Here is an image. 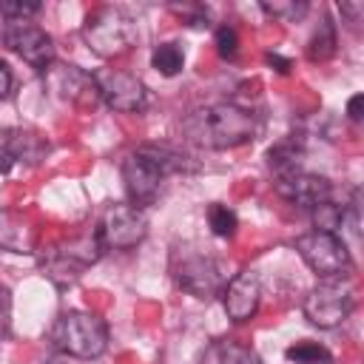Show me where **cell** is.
I'll return each mask as SVG.
<instances>
[{
  "label": "cell",
  "mask_w": 364,
  "mask_h": 364,
  "mask_svg": "<svg viewBox=\"0 0 364 364\" xmlns=\"http://www.w3.org/2000/svg\"><path fill=\"white\" fill-rule=\"evenodd\" d=\"M182 136L205 151H228L250 142L259 131L253 111L233 102H210L188 111L179 122Z\"/></svg>",
  "instance_id": "cell-1"
},
{
  "label": "cell",
  "mask_w": 364,
  "mask_h": 364,
  "mask_svg": "<svg viewBox=\"0 0 364 364\" xmlns=\"http://www.w3.org/2000/svg\"><path fill=\"white\" fill-rule=\"evenodd\" d=\"M51 341L60 353L91 361V358H100L108 347V324L94 313L71 310L54 321Z\"/></svg>",
  "instance_id": "cell-2"
},
{
  "label": "cell",
  "mask_w": 364,
  "mask_h": 364,
  "mask_svg": "<svg viewBox=\"0 0 364 364\" xmlns=\"http://www.w3.org/2000/svg\"><path fill=\"white\" fill-rule=\"evenodd\" d=\"M82 40L97 57H119L136 43V26L125 11L102 6L85 17Z\"/></svg>",
  "instance_id": "cell-3"
},
{
  "label": "cell",
  "mask_w": 364,
  "mask_h": 364,
  "mask_svg": "<svg viewBox=\"0 0 364 364\" xmlns=\"http://www.w3.org/2000/svg\"><path fill=\"white\" fill-rule=\"evenodd\" d=\"M296 250L304 259V264L324 282H341L353 273V256L338 233L310 230L296 239Z\"/></svg>",
  "instance_id": "cell-4"
},
{
  "label": "cell",
  "mask_w": 364,
  "mask_h": 364,
  "mask_svg": "<svg viewBox=\"0 0 364 364\" xmlns=\"http://www.w3.org/2000/svg\"><path fill=\"white\" fill-rule=\"evenodd\" d=\"M102 250H105V247H102L97 230H91V233H82V236H74V239L57 245V247L48 253V259H43V270H46V276H51L54 282L68 284V282H74L88 264H94V262L102 256Z\"/></svg>",
  "instance_id": "cell-5"
},
{
  "label": "cell",
  "mask_w": 364,
  "mask_h": 364,
  "mask_svg": "<svg viewBox=\"0 0 364 364\" xmlns=\"http://www.w3.org/2000/svg\"><path fill=\"white\" fill-rule=\"evenodd\" d=\"M353 304H355V296H353L350 284H341V282L336 279V282H321V284H316V287L304 296L301 310H304V316H307L310 324H316V327H321V330H330V327H338V324L350 316Z\"/></svg>",
  "instance_id": "cell-6"
},
{
  "label": "cell",
  "mask_w": 364,
  "mask_h": 364,
  "mask_svg": "<svg viewBox=\"0 0 364 364\" xmlns=\"http://www.w3.org/2000/svg\"><path fill=\"white\" fill-rule=\"evenodd\" d=\"M94 230H97L105 250H128V247H136L145 239L148 222H145L142 210H136L134 205L117 202L102 213V219Z\"/></svg>",
  "instance_id": "cell-7"
},
{
  "label": "cell",
  "mask_w": 364,
  "mask_h": 364,
  "mask_svg": "<svg viewBox=\"0 0 364 364\" xmlns=\"http://www.w3.org/2000/svg\"><path fill=\"white\" fill-rule=\"evenodd\" d=\"M173 276H176V284L196 299H210L225 287L222 264L205 253L179 250L173 256Z\"/></svg>",
  "instance_id": "cell-8"
},
{
  "label": "cell",
  "mask_w": 364,
  "mask_h": 364,
  "mask_svg": "<svg viewBox=\"0 0 364 364\" xmlns=\"http://www.w3.org/2000/svg\"><path fill=\"white\" fill-rule=\"evenodd\" d=\"M162 179H165V171L156 165V159L145 148H136L134 154L125 156V162H122V182H125L128 205H134L136 210L154 205V199L159 196Z\"/></svg>",
  "instance_id": "cell-9"
},
{
  "label": "cell",
  "mask_w": 364,
  "mask_h": 364,
  "mask_svg": "<svg viewBox=\"0 0 364 364\" xmlns=\"http://www.w3.org/2000/svg\"><path fill=\"white\" fill-rule=\"evenodd\" d=\"M3 43L40 74H46L51 68V63H54V40H51V34L46 28L28 23V20L9 23L3 28Z\"/></svg>",
  "instance_id": "cell-10"
},
{
  "label": "cell",
  "mask_w": 364,
  "mask_h": 364,
  "mask_svg": "<svg viewBox=\"0 0 364 364\" xmlns=\"http://www.w3.org/2000/svg\"><path fill=\"white\" fill-rule=\"evenodd\" d=\"M91 80H94L100 100L114 111L134 114L148 105V91L134 74H125L119 68H97Z\"/></svg>",
  "instance_id": "cell-11"
},
{
  "label": "cell",
  "mask_w": 364,
  "mask_h": 364,
  "mask_svg": "<svg viewBox=\"0 0 364 364\" xmlns=\"http://www.w3.org/2000/svg\"><path fill=\"white\" fill-rule=\"evenodd\" d=\"M222 301H225V313L230 321L242 324V321H250L259 310V301H262V284H259V276L253 270H242L236 273L230 282H225L222 287Z\"/></svg>",
  "instance_id": "cell-12"
},
{
  "label": "cell",
  "mask_w": 364,
  "mask_h": 364,
  "mask_svg": "<svg viewBox=\"0 0 364 364\" xmlns=\"http://www.w3.org/2000/svg\"><path fill=\"white\" fill-rule=\"evenodd\" d=\"M276 191L279 196H284L287 202L299 205V208H316L321 202L330 199L333 193V185L327 176H318V173H310V171H290L284 176H276Z\"/></svg>",
  "instance_id": "cell-13"
},
{
  "label": "cell",
  "mask_w": 364,
  "mask_h": 364,
  "mask_svg": "<svg viewBox=\"0 0 364 364\" xmlns=\"http://www.w3.org/2000/svg\"><path fill=\"white\" fill-rule=\"evenodd\" d=\"M46 74H48V82L54 85V91H63V97L71 100V102L94 105V102L100 100L91 74L80 71L77 65H54V63H51V68H48Z\"/></svg>",
  "instance_id": "cell-14"
},
{
  "label": "cell",
  "mask_w": 364,
  "mask_h": 364,
  "mask_svg": "<svg viewBox=\"0 0 364 364\" xmlns=\"http://www.w3.org/2000/svg\"><path fill=\"white\" fill-rule=\"evenodd\" d=\"M0 247L9 253H34L37 230L26 216L0 208Z\"/></svg>",
  "instance_id": "cell-15"
},
{
  "label": "cell",
  "mask_w": 364,
  "mask_h": 364,
  "mask_svg": "<svg viewBox=\"0 0 364 364\" xmlns=\"http://www.w3.org/2000/svg\"><path fill=\"white\" fill-rule=\"evenodd\" d=\"M3 154L11 162L37 165L48 154V139L43 134H37V131H9L6 142H3Z\"/></svg>",
  "instance_id": "cell-16"
},
{
  "label": "cell",
  "mask_w": 364,
  "mask_h": 364,
  "mask_svg": "<svg viewBox=\"0 0 364 364\" xmlns=\"http://www.w3.org/2000/svg\"><path fill=\"white\" fill-rule=\"evenodd\" d=\"M301 156H304L301 145H296V139H284L267 151V168L276 176H284L290 171H301Z\"/></svg>",
  "instance_id": "cell-17"
},
{
  "label": "cell",
  "mask_w": 364,
  "mask_h": 364,
  "mask_svg": "<svg viewBox=\"0 0 364 364\" xmlns=\"http://www.w3.org/2000/svg\"><path fill=\"white\" fill-rule=\"evenodd\" d=\"M333 54H336V26H333L330 17H324V20L318 23V28L313 31L310 43H307V57H310L313 63H324V60H330Z\"/></svg>",
  "instance_id": "cell-18"
},
{
  "label": "cell",
  "mask_w": 364,
  "mask_h": 364,
  "mask_svg": "<svg viewBox=\"0 0 364 364\" xmlns=\"http://www.w3.org/2000/svg\"><path fill=\"white\" fill-rule=\"evenodd\" d=\"M151 65L162 74V77H173L182 71L185 65V54L176 43H159L154 51H151Z\"/></svg>",
  "instance_id": "cell-19"
},
{
  "label": "cell",
  "mask_w": 364,
  "mask_h": 364,
  "mask_svg": "<svg viewBox=\"0 0 364 364\" xmlns=\"http://www.w3.org/2000/svg\"><path fill=\"white\" fill-rule=\"evenodd\" d=\"M284 355L293 364H333V353L318 341H296L284 350Z\"/></svg>",
  "instance_id": "cell-20"
},
{
  "label": "cell",
  "mask_w": 364,
  "mask_h": 364,
  "mask_svg": "<svg viewBox=\"0 0 364 364\" xmlns=\"http://www.w3.org/2000/svg\"><path fill=\"white\" fill-rule=\"evenodd\" d=\"M208 225L219 239H230L239 228V219L228 205H210L208 208Z\"/></svg>",
  "instance_id": "cell-21"
},
{
  "label": "cell",
  "mask_w": 364,
  "mask_h": 364,
  "mask_svg": "<svg viewBox=\"0 0 364 364\" xmlns=\"http://www.w3.org/2000/svg\"><path fill=\"white\" fill-rule=\"evenodd\" d=\"M341 219H344V205H336V202H321L313 208V222H316V230H327V233H338L341 230Z\"/></svg>",
  "instance_id": "cell-22"
},
{
  "label": "cell",
  "mask_w": 364,
  "mask_h": 364,
  "mask_svg": "<svg viewBox=\"0 0 364 364\" xmlns=\"http://www.w3.org/2000/svg\"><path fill=\"white\" fill-rule=\"evenodd\" d=\"M307 3H262V11L264 14H270V17H276V20H287V23H296V20H301L304 14H307Z\"/></svg>",
  "instance_id": "cell-23"
},
{
  "label": "cell",
  "mask_w": 364,
  "mask_h": 364,
  "mask_svg": "<svg viewBox=\"0 0 364 364\" xmlns=\"http://www.w3.org/2000/svg\"><path fill=\"white\" fill-rule=\"evenodd\" d=\"M40 11V3L37 0H0V14L9 17L11 23L17 20H28Z\"/></svg>",
  "instance_id": "cell-24"
},
{
  "label": "cell",
  "mask_w": 364,
  "mask_h": 364,
  "mask_svg": "<svg viewBox=\"0 0 364 364\" xmlns=\"http://www.w3.org/2000/svg\"><path fill=\"white\" fill-rule=\"evenodd\" d=\"M219 364H262V358L242 344H225L219 353Z\"/></svg>",
  "instance_id": "cell-25"
},
{
  "label": "cell",
  "mask_w": 364,
  "mask_h": 364,
  "mask_svg": "<svg viewBox=\"0 0 364 364\" xmlns=\"http://www.w3.org/2000/svg\"><path fill=\"white\" fill-rule=\"evenodd\" d=\"M216 51L225 60H233L236 57V51H239V34H236L233 26H219L216 28Z\"/></svg>",
  "instance_id": "cell-26"
},
{
  "label": "cell",
  "mask_w": 364,
  "mask_h": 364,
  "mask_svg": "<svg viewBox=\"0 0 364 364\" xmlns=\"http://www.w3.org/2000/svg\"><path fill=\"white\" fill-rule=\"evenodd\" d=\"M11 333V290L0 284V336Z\"/></svg>",
  "instance_id": "cell-27"
},
{
  "label": "cell",
  "mask_w": 364,
  "mask_h": 364,
  "mask_svg": "<svg viewBox=\"0 0 364 364\" xmlns=\"http://www.w3.org/2000/svg\"><path fill=\"white\" fill-rule=\"evenodd\" d=\"M341 14L350 17V23H361V14H364V6L361 3H341Z\"/></svg>",
  "instance_id": "cell-28"
},
{
  "label": "cell",
  "mask_w": 364,
  "mask_h": 364,
  "mask_svg": "<svg viewBox=\"0 0 364 364\" xmlns=\"http://www.w3.org/2000/svg\"><path fill=\"white\" fill-rule=\"evenodd\" d=\"M361 105H364V97H361V94H353L350 102H347V117H350L353 122L361 119Z\"/></svg>",
  "instance_id": "cell-29"
},
{
  "label": "cell",
  "mask_w": 364,
  "mask_h": 364,
  "mask_svg": "<svg viewBox=\"0 0 364 364\" xmlns=\"http://www.w3.org/2000/svg\"><path fill=\"white\" fill-rule=\"evenodd\" d=\"M264 60H267V65H273L279 74H287V71H290V60H284V57H279V54H273V51H270Z\"/></svg>",
  "instance_id": "cell-30"
},
{
  "label": "cell",
  "mask_w": 364,
  "mask_h": 364,
  "mask_svg": "<svg viewBox=\"0 0 364 364\" xmlns=\"http://www.w3.org/2000/svg\"><path fill=\"white\" fill-rule=\"evenodd\" d=\"M9 88H11V71L6 63H0V100L9 94Z\"/></svg>",
  "instance_id": "cell-31"
},
{
  "label": "cell",
  "mask_w": 364,
  "mask_h": 364,
  "mask_svg": "<svg viewBox=\"0 0 364 364\" xmlns=\"http://www.w3.org/2000/svg\"><path fill=\"white\" fill-rule=\"evenodd\" d=\"M46 364H65V361H60V358H48Z\"/></svg>",
  "instance_id": "cell-32"
}]
</instances>
